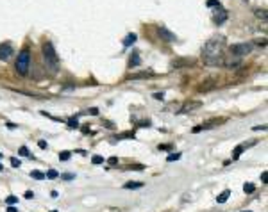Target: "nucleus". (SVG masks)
I'll list each match as a JSON object with an SVG mask.
<instances>
[{
	"instance_id": "5",
	"label": "nucleus",
	"mask_w": 268,
	"mask_h": 212,
	"mask_svg": "<svg viewBox=\"0 0 268 212\" xmlns=\"http://www.w3.org/2000/svg\"><path fill=\"white\" fill-rule=\"evenodd\" d=\"M241 64V57H238V55H234L232 54V57H223V62H222V66H225V68H238Z\"/></svg>"
},
{
	"instance_id": "37",
	"label": "nucleus",
	"mask_w": 268,
	"mask_h": 212,
	"mask_svg": "<svg viewBox=\"0 0 268 212\" xmlns=\"http://www.w3.org/2000/svg\"><path fill=\"white\" fill-rule=\"evenodd\" d=\"M7 212H18V210H16V209H14V207L11 205V207H9V209H7Z\"/></svg>"
},
{
	"instance_id": "8",
	"label": "nucleus",
	"mask_w": 268,
	"mask_h": 212,
	"mask_svg": "<svg viewBox=\"0 0 268 212\" xmlns=\"http://www.w3.org/2000/svg\"><path fill=\"white\" fill-rule=\"evenodd\" d=\"M200 107V102H188V103H184L182 105V109L179 111L181 114H184V112H191V111H195V109H199Z\"/></svg>"
},
{
	"instance_id": "2",
	"label": "nucleus",
	"mask_w": 268,
	"mask_h": 212,
	"mask_svg": "<svg viewBox=\"0 0 268 212\" xmlns=\"http://www.w3.org/2000/svg\"><path fill=\"white\" fill-rule=\"evenodd\" d=\"M43 55H45L47 66H50V68L56 71L57 66H59V57H57L56 50H54V45L50 43V41H45V43H43Z\"/></svg>"
},
{
	"instance_id": "23",
	"label": "nucleus",
	"mask_w": 268,
	"mask_h": 212,
	"mask_svg": "<svg viewBox=\"0 0 268 212\" xmlns=\"http://www.w3.org/2000/svg\"><path fill=\"white\" fill-rule=\"evenodd\" d=\"M70 157H71L70 152H61V153H59V159H61V161H68Z\"/></svg>"
},
{
	"instance_id": "40",
	"label": "nucleus",
	"mask_w": 268,
	"mask_h": 212,
	"mask_svg": "<svg viewBox=\"0 0 268 212\" xmlns=\"http://www.w3.org/2000/svg\"><path fill=\"white\" fill-rule=\"evenodd\" d=\"M243 212H250V210H243Z\"/></svg>"
},
{
	"instance_id": "12",
	"label": "nucleus",
	"mask_w": 268,
	"mask_h": 212,
	"mask_svg": "<svg viewBox=\"0 0 268 212\" xmlns=\"http://www.w3.org/2000/svg\"><path fill=\"white\" fill-rule=\"evenodd\" d=\"M147 77H152V71H143V73H136V75H129V79H147Z\"/></svg>"
},
{
	"instance_id": "38",
	"label": "nucleus",
	"mask_w": 268,
	"mask_h": 212,
	"mask_svg": "<svg viewBox=\"0 0 268 212\" xmlns=\"http://www.w3.org/2000/svg\"><path fill=\"white\" fill-rule=\"evenodd\" d=\"M63 178H65V180H71V178H74V175H65Z\"/></svg>"
},
{
	"instance_id": "13",
	"label": "nucleus",
	"mask_w": 268,
	"mask_h": 212,
	"mask_svg": "<svg viewBox=\"0 0 268 212\" xmlns=\"http://www.w3.org/2000/svg\"><path fill=\"white\" fill-rule=\"evenodd\" d=\"M225 18H227V13H225V11H220V14H218V16H214V23L222 25V23L225 22Z\"/></svg>"
},
{
	"instance_id": "33",
	"label": "nucleus",
	"mask_w": 268,
	"mask_h": 212,
	"mask_svg": "<svg viewBox=\"0 0 268 212\" xmlns=\"http://www.w3.org/2000/svg\"><path fill=\"white\" fill-rule=\"evenodd\" d=\"M89 114H93V116L98 114V109H97V107H91V109H89Z\"/></svg>"
},
{
	"instance_id": "11",
	"label": "nucleus",
	"mask_w": 268,
	"mask_h": 212,
	"mask_svg": "<svg viewBox=\"0 0 268 212\" xmlns=\"http://www.w3.org/2000/svg\"><path fill=\"white\" fill-rule=\"evenodd\" d=\"M143 185H145L143 182H127L123 187H125V189H141Z\"/></svg>"
},
{
	"instance_id": "15",
	"label": "nucleus",
	"mask_w": 268,
	"mask_h": 212,
	"mask_svg": "<svg viewBox=\"0 0 268 212\" xmlns=\"http://www.w3.org/2000/svg\"><path fill=\"white\" fill-rule=\"evenodd\" d=\"M68 127L70 129H79V121H77V116H71L68 120Z\"/></svg>"
},
{
	"instance_id": "39",
	"label": "nucleus",
	"mask_w": 268,
	"mask_h": 212,
	"mask_svg": "<svg viewBox=\"0 0 268 212\" xmlns=\"http://www.w3.org/2000/svg\"><path fill=\"white\" fill-rule=\"evenodd\" d=\"M0 171H4V166L2 164H0Z\"/></svg>"
},
{
	"instance_id": "1",
	"label": "nucleus",
	"mask_w": 268,
	"mask_h": 212,
	"mask_svg": "<svg viewBox=\"0 0 268 212\" xmlns=\"http://www.w3.org/2000/svg\"><path fill=\"white\" fill-rule=\"evenodd\" d=\"M225 47V38L223 36H214L213 39H209L204 47V64L208 66H222L223 57H222V50Z\"/></svg>"
},
{
	"instance_id": "16",
	"label": "nucleus",
	"mask_w": 268,
	"mask_h": 212,
	"mask_svg": "<svg viewBox=\"0 0 268 212\" xmlns=\"http://www.w3.org/2000/svg\"><path fill=\"white\" fill-rule=\"evenodd\" d=\"M30 176H32L34 180H43L45 178V173L43 171H30Z\"/></svg>"
},
{
	"instance_id": "21",
	"label": "nucleus",
	"mask_w": 268,
	"mask_h": 212,
	"mask_svg": "<svg viewBox=\"0 0 268 212\" xmlns=\"http://www.w3.org/2000/svg\"><path fill=\"white\" fill-rule=\"evenodd\" d=\"M59 176V173L56 171V169H50L48 173H45V178H57Z\"/></svg>"
},
{
	"instance_id": "4",
	"label": "nucleus",
	"mask_w": 268,
	"mask_h": 212,
	"mask_svg": "<svg viewBox=\"0 0 268 212\" xmlns=\"http://www.w3.org/2000/svg\"><path fill=\"white\" fill-rule=\"evenodd\" d=\"M231 52H232L234 55H238V57L247 55V54H250V52H252V43H238V45H232L231 47Z\"/></svg>"
},
{
	"instance_id": "3",
	"label": "nucleus",
	"mask_w": 268,
	"mask_h": 212,
	"mask_svg": "<svg viewBox=\"0 0 268 212\" xmlns=\"http://www.w3.org/2000/svg\"><path fill=\"white\" fill-rule=\"evenodd\" d=\"M29 64H30V52H29V48H23L18 54L14 68H16V71L20 73V75H27L29 73Z\"/></svg>"
},
{
	"instance_id": "20",
	"label": "nucleus",
	"mask_w": 268,
	"mask_h": 212,
	"mask_svg": "<svg viewBox=\"0 0 268 212\" xmlns=\"http://www.w3.org/2000/svg\"><path fill=\"white\" fill-rule=\"evenodd\" d=\"M104 161H106V159L100 157V155H93V159H91V162H93V164H104Z\"/></svg>"
},
{
	"instance_id": "14",
	"label": "nucleus",
	"mask_w": 268,
	"mask_h": 212,
	"mask_svg": "<svg viewBox=\"0 0 268 212\" xmlns=\"http://www.w3.org/2000/svg\"><path fill=\"white\" fill-rule=\"evenodd\" d=\"M243 150H245V146H236V150H234V153H232V161H238Z\"/></svg>"
},
{
	"instance_id": "22",
	"label": "nucleus",
	"mask_w": 268,
	"mask_h": 212,
	"mask_svg": "<svg viewBox=\"0 0 268 212\" xmlns=\"http://www.w3.org/2000/svg\"><path fill=\"white\" fill-rule=\"evenodd\" d=\"M5 203L7 205H14V203H18V198L16 196H7L5 198Z\"/></svg>"
},
{
	"instance_id": "7",
	"label": "nucleus",
	"mask_w": 268,
	"mask_h": 212,
	"mask_svg": "<svg viewBox=\"0 0 268 212\" xmlns=\"http://www.w3.org/2000/svg\"><path fill=\"white\" fill-rule=\"evenodd\" d=\"M157 32H159V36H161L163 39L170 41V43H172V41H177V36L172 34L170 30H168V29H164V27H159V29H157Z\"/></svg>"
},
{
	"instance_id": "9",
	"label": "nucleus",
	"mask_w": 268,
	"mask_h": 212,
	"mask_svg": "<svg viewBox=\"0 0 268 212\" xmlns=\"http://www.w3.org/2000/svg\"><path fill=\"white\" fill-rule=\"evenodd\" d=\"M136 39H138L136 34H134V32H129V34L125 36V39H123V47H132L134 43H136Z\"/></svg>"
},
{
	"instance_id": "25",
	"label": "nucleus",
	"mask_w": 268,
	"mask_h": 212,
	"mask_svg": "<svg viewBox=\"0 0 268 212\" xmlns=\"http://www.w3.org/2000/svg\"><path fill=\"white\" fill-rule=\"evenodd\" d=\"M208 5L209 7H220V2L218 0H208Z\"/></svg>"
},
{
	"instance_id": "26",
	"label": "nucleus",
	"mask_w": 268,
	"mask_h": 212,
	"mask_svg": "<svg viewBox=\"0 0 268 212\" xmlns=\"http://www.w3.org/2000/svg\"><path fill=\"white\" fill-rule=\"evenodd\" d=\"M38 146L41 148V150H47V148H48V144H47V141H45V139H41V141H38Z\"/></svg>"
},
{
	"instance_id": "32",
	"label": "nucleus",
	"mask_w": 268,
	"mask_h": 212,
	"mask_svg": "<svg viewBox=\"0 0 268 212\" xmlns=\"http://www.w3.org/2000/svg\"><path fill=\"white\" fill-rule=\"evenodd\" d=\"M261 180H263V182H265V184L268 182V173H266V171H265V173L261 175Z\"/></svg>"
},
{
	"instance_id": "18",
	"label": "nucleus",
	"mask_w": 268,
	"mask_h": 212,
	"mask_svg": "<svg viewBox=\"0 0 268 212\" xmlns=\"http://www.w3.org/2000/svg\"><path fill=\"white\" fill-rule=\"evenodd\" d=\"M129 64H131V66H139V64H141V59H139L136 54H134V55L131 57V62H129Z\"/></svg>"
},
{
	"instance_id": "6",
	"label": "nucleus",
	"mask_w": 268,
	"mask_h": 212,
	"mask_svg": "<svg viewBox=\"0 0 268 212\" xmlns=\"http://www.w3.org/2000/svg\"><path fill=\"white\" fill-rule=\"evenodd\" d=\"M13 55V47L9 43H2L0 45V61H7Z\"/></svg>"
},
{
	"instance_id": "29",
	"label": "nucleus",
	"mask_w": 268,
	"mask_h": 212,
	"mask_svg": "<svg viewBox=\"0 0 268 212\" xmlns=\"http://www.w3.org/2000/svg\"><path fill=\"white\" fill-rule=\"evenodd\" d=\"M256 14L259 16V18H263V20H266V13L265 11H256Z\"/></svg>"
},
{
	"instance_id": "31",
	"label": "nucleus",
	"mask_w": 268,
	"mask_h": 212,
	"mask_svg": "<svg viewBox=\"0 0 268 212\" xmlns=\"http://www.w3.org/2000/svg\"><path fill=\"white\" fill-rule=\"evenodd\" d=\"M170 144H159V150H170Z\"/></svg>"
},
{
	"instance_id": "17",
	"label": "nucleus",
	"mask_w": 268,
	"mask_h": 212,
	"mask_svg": "<svg viewBox=\"0 0 268 212\" xmlns=\"http://www.w3.org/2000/svg\"><path fill=\"white\" fill-rule=\"evenodd\" d=\"M179 159H181V152H175V153H170L166 157V161L168 162H173V161H179Z\"/></svg>"
},
{
	"instance_id": "41",
	"label": "nucleus",
	"mask_w": 268,
	"mask_h": 212,
	"mask_svg": "<svg viewBox=\"0 0 268 212\" xmlns=\"http://www.w3.org/2000/svg\"><path fill=\"white\" fill-rule=\"evenodd\" d=\"M0 159H2V153H0Z\"/></svg>"
},
{
	"instance_id": "27",
	"label": "nucleus",
	"mask_w": 268,
	"mask_h": 212,
	"mask_svg": "<svg viewBox=\"0 0 268 212\" xmlns=\"http://www.w3.org/2000/svg\"><path fill=\"white\" fill-rule=\"evenodd\" d=\"M11 166H13V168H20V166H22V162H20L18 159L13 157V159H11Z\"/></svg>"
},
{
	"instance_id": "42",
	"label": "nucleus",
	"mask_w": 268,
	"mask_h": 212,
	"mask_svg": "<svg viewBox=\"0 0 268 212\" xmlns=\"http://www.w3.org/2000/svg\"><path fill=\"white\" fill-rule=\"evenodd\" d=\"M52 212H57V210H52Z\"/></svg>"
},
{
	"instance_id": "10",
	"label": "nucleus",
	"mask_w": 268,
	"mask_h": 212,
	"mask_svg": "<svg viewBox=\"0 0 268 212\" xmlns=\"http://www.w3.org/2000/svg\"><path fill=\"white\" fill-rule=\"evenodd\" d=\"M231 196V191L229 189H225L223 191V193L222 194H218V198H216V201H218V203H225V201H227V198Z\"/></svg>"
},
{
	"instance_id": "34",
	"label": "nucleus",
	"mask_w": 268,
	"mask_h": 212,
	"mask_svg": "<svg viewBox=\"0 0 268 212\" xmlns=\"http://www.w3.org/2000/svg\"><path fill=\"white\" fill-rule=\"evenodd\" d=\"M116 162H118L116 157H111V159H109V164H116Z\"/></svg>"
},
{
	"instance_id": "28",
	"label": "nucleus",
	"mask_w": 268,
	"mask_h": 212,
	"mask_svg": "<svg viewBox=\"0 0 268 212\" xmlns=\"http://www.w3.org/2000/svg\"><path fill=\"white\" fill-rule=\"evenodd\" d=\"M154 98H156V100H163L164 94H163V93H154Z\"/></svg>"
},
{
	"instance_id": "30",
	"label": "nucleus",
	"mask_w": 268,
	"mask_h": 212,
	"mask_svg": "<svg viewBox=\"0 0 268 212\" xmlns=\"http://www.w3.org/2000/svg\"><path fill=\"white\" fill-rule=\"evenodd\" d=\"M25 198H27V200L34 198V193H32V191H27V193H25Z\"/></svg>"
},
{
	"instance_id": "24",
	"label": "nucleus",
	"mask_w": 268,
	"mask_h": 212,
	"mask_svg": "<svg viewBox=\"0 0 268 212\" xmlns=\"http://www.w3.org/2000/svg\"><path fill=\"white\" fill-rule=\"evenodd\" d=\"M20 155H27L29 159H34L32 155H30V153H29V150H27V148H25V146H22V148H20Z\"/></svg>"
},
{
	"instance_id": "19",
	"label": "nucleus",
	"mask_w": 268,
	"mask_h": 212,
	"mask_svg": "<svg viewBox=\"0 0 268 212\" xmlns=\"http://www.w3.org/2000/svg\"><path fill=\"white\" fill-rule=\"evenodd\" d=\"M243 191L247 194H252L254 191H256V187H254V184H245V187H243Z\"/></svg>"
},
{
	"instance_id": "35",
	"label": "nucleus",
	"mask_w": 268,
	"mask_h": 212,
	"mask_svg": "<svg viewBox=\"0 0 268 212\" xmlns=\"http://www.w3.org/2000/svg\"><path fill=\"white\" fill-rule=\"evenodd\" d=\"M257 45H259V47H266V39H261V41H259V43H257Z\"/></svg>"
},
{
	"instance_id": "36",
	"label": "nucleus",
	"mask_w": 268,
	"mask_h": 212,
	"mask_svg": "<svg viewBox=\"0 0 268 212\" xmlns=\"http://www.w3.org/2000/svg\"><path fill=\"white\" fill-rule=\"evenodd\" d=\"M200 130H202V127H200V125H199V127H195V129H193V132H195V134H197V132H200Z\"/></svg>"
}]
</instances>
